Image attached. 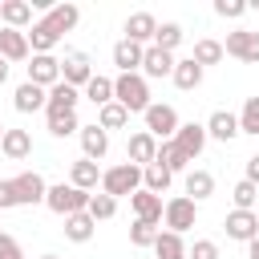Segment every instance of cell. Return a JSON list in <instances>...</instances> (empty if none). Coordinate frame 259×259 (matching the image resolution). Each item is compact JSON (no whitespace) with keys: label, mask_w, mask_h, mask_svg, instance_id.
Instances as JSON below:
<instances>
[{"label":"cell","mask_w":259,"mask_h":259,"mask_svg":"<svg viewBox=\"0 0 259 259\" xmlns=\"http://www.w3.org/2000/svg\"><path fill=\"white\" fill-rule=\"evenodd\" d=\"M113 101L125 113H146L150 109V81L142 73H117L113 77Z\"/></svg>","instance_id":"6da1fadb"},{"label":"cell","mask_w":259,"mask_h":259,"mask_svg":"<svg viewBox=\"0 0 259 259\" xmlns=\"http://www.w3.org/2000/svg\"><path fill=\"white\" fill-rule=\"evenodd\" d=\"M134 190H142V170H138L134 162H121V166L101 170V194L125 198V194H134Z\"/></svg>","instance_id":"7a4b0ae2"},{"label":"cell","mask_w":259,"mask_h":259,"mask_svg":"<svg viewBox=\"0 0 259 259\" xmlns=\"http://www.w3.org/2000/svg\"><path fill=\"white\" fill-rule=\"evenodd\" d=\"M45 206H49L53 214L69 219V214H81V210L89 206V194H85V190H77L73 182H57V186H49V194H45Z\"/></svg>","instance_id":"3957f363"},{"label":"cell","mask_w":259,"mask_h":259,"mask_svg":"<svg viewBox=\"0 0 259 259\" xmlns=\"http://www.w3.org/2000/svg\"><path fill=\"white\" fill-rule=\"evenodd\" d=\"M146 117V134H154L158 142H170L174 134H178V109L174 105H162V101H150V109L142 113Z\"/></svg>","instance_id":"277c9868"},{"label":"cell","mask_w":259,"mask_h":259,"mask_svg":"<svg viewBox=\"0 0 259 259\" xmlns=\"http://www.w3.org/2000/svg\"><path fill=\"white\" fill-rule=\"evenodd\" d=\"M194 219H198V202H190L186 194H174V198L162 206V223H166V231H174V235L190 231Z\"/></svg>","instance_id":"5b68a950"},{"label":"cell","mask_w":259,"mask_h":259,"mask_svg":"<svg viewBox=\"0 0 259 259\" xmlns=\"http://www.w3.org/2000/svg\"><path fill=\"white\" fill-rule=\"evenodd\" d=\"M223 57H235V61H243V65H259V32H251V28L227 32Z\"/></svg>","instance_id":"8992f818"},{"label":"cell","mask_w":259,"mask_h":259,"mask_svg":"<svg viewBox=\"0 0 259 259\" xmlns=\"http://www.w3.org/2000/svg\"><path fill=\"white\" fill-rule=\"evenodd\" d=\"M12 186H16V202H20V206H36V202H45V194H49V182H45L36 170L16 174Z\"/></svg>","instance_id":"52a82bcc"},{"label":"cell","mask_w":259,"mask_h":259,"mask_svg":"<svg viewBox=\"0 0 259 259\" xmlns=\"http://www.w3.org/2000/svg\"><path fill=\"white\" fill-rule=\"evenodd\" d=\"M32 65H28V81L32 85H40V89H53L57 81H61V61L53 57V53H36V57H28Z\"/></svg>","instance_id":"ba28073f"},{"label":"cell","mask_w":259,"mask_h":259,"mask_svg":"<svg viewBox=\"0 0 259 259\" xmlns=\"http://www.w3.org/2000/svg\"><path fill=\"white\" fill-rule=\"evenodd\" d=\"M170 142H174V146L194 162V158L206 150V130H202V121H182V125H178V134H174Z\"/></svg>","instance_id":"9c48e42d"},{"label":"cell","mask_w":259,"mask_h":259,"mask_svg":"<svg viewBox=\"0 0 259 259\" xmlns=\"http://www.w3.org/2000/svg\"><path fill=\"white\" fill-rule=\"evenodd\" d=\"M223 227H227V239L251 243V239L259 235V214H255V210H231V214L223 219Z\"/></svg>","instance_id":"30bf717a"},{"label":"cell","mask_w":259,"mask_h":259,"mask_svg":"<svg viewBox=\"0 0 259 259\" xmlns=\"http://www.w3.org/2000/svg\"><path fill=\"white\" fill-rule=\"evenodd\" d=\"M89 77H93V65H89V57H85V53H69V57L61 61V81H65V85L85 89V85H89Z\"/></svg>","instance_id":"8fae6325"},{"label":"cell","mask_w":259,"mask_h":259,"mask_svg":"<svg viewBox=\"0 0 259 259\" xmlns=\"http://www.w3.org/2000/svg\"><path fill=\"white\" fill-rule=\"evenodd\" d=\"M202 130H206V138H214V142H235V138H239V117H235L231 109H214V113L202 121Z\"/></svg>","instance_id":"7c38bea8"},{"label":"cell","mask_w":259,"mask_h":259,"mask_svg":"<svg viewBox=\"0 0 259 259\" xmlns=\"http://www.w3.org/2000/svg\"><path fill=\"white\" fill-rule=\"evenodd\" d=\"M0 20H4V28L28 32L32 28V4L28 0H0Z\"/></svg>","instance_id":"4fadbf2b"},{"label":"cell","mask_w":259,"mask_h":259,"mask_svg":"<svg viewBox=\"0 0 259 259\" xmlns=\"http://www.w3.org/2000/svg\"><path fill=\"white\" fill-rule=\"evenodd\" d=\"M146 81L154 77H170L174 73V53H162V49H154V45H146V53H142V69H138Z\"/></svg>","instance_id":"5bb4252c"},{"label":"cell","mask_w":259,"mask_h":259,"mask_svg":"<svg viewBox=\"0 0 259 259\" xmlns=\"http://www.w3.org/2000/svg\"><path fill=\"white\" fill-rule=\"evenodd\" d=\"M77 138H81V154H85L89 162H101V158L109 154V134H105L97 121H93V125H81Z\"/></svg>","instance_id":"9a60e30c"},{"label":"cell","mask_w":259,"mask_h":259,"mask_svg":"<svg viewBox=\"0 0 259 259\" xmlns=\"http://www.w3.org/2000/svg\"><path fill=\"white\" fill-rule=\"evenodd\" d=\"M125 154H130V162H134L138 170H146V166L154 162V154H158V138H154V134H146V130H138V134H130Z\"/></svg>","instance_id":"2e32d148"},{"label":"cell","mask_w":259,"mask_h":259,"mask_svg":"<svg viewBox=\"0 0 259 259\" xmlns=\"http://www.w3.org/2000/svg\"><path fill=\"white\" fill-rule=\"evenodd\" d=\"M0 154H4L8 162H24V158L32 154V134H28V130H4Z\"/></svg>","instance_id":"e0dca14e"},{"label":"cell","mask_w":259,"mask_h":259,"mask_svg":"<svg viewBox=\"0 0 259 259\" xmlns=\"http://www.w3.org/2000/svg\"><path fill=\"white\" fill-rule=\"evenodd\" d=\"M130 206H134L138 223H154V227H158V223H162V206H166V202H162L158 194H150V190H134V194H130Z\"/></svg>","instance_id":"ac0fdd59"},{"label":"cell","mask_w":259,"mask_h":259,"mask_svg":"<svg viewBox=\"0 0 259 259\" xmlns=\"http://www.w3.org/2000/svg\"><path fill=\"white\" fill-rule=\"evenodd\" d=\"M32 49H28V36L16 32V28H0V61H28Z\"/></svg>","instance_id":"d6986e66"},{"label":"cell","mask_w":259,"mask_h":259,"mask_svg":"<svg viewBox=\"0 0 259 259\" xmlns=\"http://www.w3.org/2000/svg\"><path fill=\"white\" fill-rule=\"evenodd\" d=\"M40 20H45L53 32H61V36H65V32H73V28H77V20H81V8H77V4H53V8H49Z\"/></svg>","instance_id":"ffe728a7"},{"label":"cell","mask_w":259,"mask_h":259,"mask_svg":"<svg viewBox=\"0 0 259 259\" xmlns=\"http://www.w3.org/2000/svg\"><path fill=\"white\" fill-rule=\"evenodd\" d=\"M154 32H158L154 12H134V16H125V40H134V45H150Z\"/></svg>","instance_id":"44dd1931"},{"label":"cell","mask_w":259,"mask_h":259,"mask_svg":"<svg viewBox=\"0 0 259 259\" xmlns=\"http://www.w3.org/2000/svg\"><path fill=\"white\" fill-rule=\"evenodd\" d=\"M45 101H49V89H40V85H32V81L16 85V93H12L16 113H36V109H45Z\"/></svg>","instance_id":"7402d4cb"},{"label":"cell","mask_w":259,"mask_h":259,"mask_svg":"<svg viewBox=\"0 0 259 259\" xmlns=\"http://www.w3.org/2000/svg\"><path fill=\"white\" fill-rule=\"evenodd\" d=\"M77 101H81V89H73V85H65V81H57V85L49 89L45 113H73V109H77Z\"/></svg>","instance_id":"603a6c76"},{"label":"cell","mask_w":259,"mask_h":259,"mask_svg":"<svg viewBox=\"0 0 259 259\" xmlns=\"http://www.w3.org/2000/svg\"><path fill=\"white\" fill-rule=\"evenodd\" d=\"M69 182H73L77 190L93 194V190H97V182H101V166H97V162H89V158H77V162L69 166Z\"/></svg>","instance_id":"cb8c5ba5"},{"label":"cell","mask_w":259,"mask_h":259,"mask_svg":"<svg viewBox=\"0 0 259 259\" xmlns=\"http://www.w3.org/2000/svg\"><path fill=\"white\" fill-rule=\"evenodd\" d=\"M142 53H146V45H134V40H117L113 45V65H117V73H138L142 69Z\"/></svg>","instance_id":"d4e9b609"},{"label":"cell","mask_w":259,"mask_h":259,"mask_svg":"<svg viewBox=\"0 0 259 259\" xmlns=\"http://www.w3.org/2000/svg\"><path fill=\"white\" fill-rule=\"evenodd\" d=\"M24 36H28V49H32V57H36V53H53V49L61 45V32H53L45 20H32V28H28Z\"/></svg>","instance_id":"484cf974"},{"label":"cell","mask_w":259,"mask_h":259,"mask_svg":"<svg viewBox=\"0 0 259 259\" xmlns=\"http://www.w3.org/2000/svg\"><path fill=\"white\" fill-rule=\"evenodd\" d=\"M202 73H206V69H202V65H194V61L186 57V61H174L170 81H174L182 93H190V89H198V85H202Z\"/></svg>","instance_id":"4316f807"},{"label":"cell","mask_w":259,"mask_h":259,"mask_svg":"<svg viewBox=\"0 0 259 259\" xmlns=\"http://www.w3.org/2000/svg\"><path fill=\"white\" fill-rule=\"evenodd\" d=\"M214 194V174L210 170H190L186 174V198L190 202H206Z\"/></svg>","instance_id":"83f0119b"},{"label":"cell","mask_w":259,"mask_h":259,"mask_svg":"<svg viewBox=\"0 0 259 259\" xmlns=\"http://www.w3.org/2000/svg\"><path fill=\"white\" fill-rule=\"evenodd\" d=\"M170 182H174V174L166 170V166H158V162H150L146 170H142V190H150V194H166L170 190Z\"/></svg>","instance_id":"f1b7e54d"},{"label":"cell","mask_w":259,"mask_h":259,"mask_svg":"<svg viewBox=\"0 0 259 259\" xmlns=\"http://www.w3.org/2000/svg\"><path fill=\"white\" fill-rule=\"evenodd\" d=\"M154 259H186V243H182V235H174V231H158V239H154Z\"/></svg>","instance_id":"f546056e"},{"label":"cell","mask_w":259,"mask_h":259,"mask_svg":"<svg viewBox=\"0 0 259 259\" xmlns=\"http://www.w3.org/2000/svg\"><path fill=\"white\" fill-rule=\"evenodd\" d=\"M93 231H97V223H93L85 210L65 219V239H69V243H89V239H93Z\"/></svg>","instance_id":"4dcf8cb0"},{"label":"cell","mask_w":259,"mask_h":259,"mask_svg":"<svg viewBox=\"0 0 259 259\" xmlns=\"http://www.w3.org/2000/svg\"><path fill=\"white\" fill-rule=\"evenodd\" d=\"M190 61L194 65H219L223 61V40H214V36H202V40H194V53H190Z\"/></svg>","instance_id":"1f68e13d"},{"label":"cell","mask_w":259,"mask_h":259,"mask_svg":"<svg viewBox=\"0 0 259 259\" xmlns=\"http://www.w3.org/2000/svg\"><path fill=\"white\" fill-rule=\"evenodd\" d=\"M154 162H158V166H166L170 174H178V170H186V166H190V158H186V154H182L174 142H158V154H154Z\"/></svg>","instance_id":"d6a6232c"},{"label":"cell","mask_w":259,"mask_h":259,"mask_svg":"<svg viewBox=\"0 0 259 259\" xmlns=\"http://www.w3.org/2000/svg\"><path fill=\"white\" fill-rule=\"evenodd\" d=\"M182 36H186V32H182V24L166 20V24H158V32H154V40H150V45H154V49H162V53H174V49L182 45Z\"/></svg>","instance_id":"836d02e7"},{"label":"cell","mask_w":259,"mask_h":259,"mask_svg":"<svg viewBox=\"0 0 259 259\" xmlns=\"http://www.w3.org/2000/svg\"><path fill=\"white\" fill-rule=\"evenodd\" d=\"M85 97L101 109V105H109L113 101V77H101V73H93L89 77V85H85Z\"/></svg>","instance_id":"e575fe53"},{"label":"cell","mask_w":259,"mask_h":259,"mask_svg":"<svg viewBox=\"0 0 259 259\" xmlns=\"http://www.w3.org/2000/svg\"><path fill=\"white\" fill-rule=\"evenodd\" d=\"M45 117H49V134H53V138H73V134H81L77 109H73V113H45Z\"/></svg>","instance_id":"d590c367"},{"label":"cell","mask_w":259,"mask_h":259,"mask_svg":"<svg viewBox=\"0 0 259 259\" xmlns=\"http://www.w3.org/2000/svg\"><path fill=\"white\" fill-rule=\"evenodd\" d=\"M85 214L93 219V223H105V219H113L117 214V198H109V194H89V206H85Z\"/></svg>","instance_id":"8d00e7d4"},{"label":"cell","mask_w":259,"mask_h":259,"mask_svg":"<svg viewBox=\"0 0 259 259\" xmlns=\"http://www.w3.org/2000/svg\"><path fill=\"white\" fill-rule=\"evenodd\" d=\"M97 125L109 134V130H121V125H130V113L117 105V101H109V105H101L97 109Z\"/></svg>","instance_id":"74e56055"},{"label":"cell","mask_w":259,"mask_h":259,"mask_svg":"<svg viewBox=\"0 0 259 259\" xmlns=\"http://www.w3.org/2000/svg\"><path fill=\"white\" fill-rule=\"evenodd\" d=\"M235 117H239V134H255L259 138V97H247L243 113H235Z\"/></svg>","instance_id":"f35d334b"},{"label":"cell","mask_w":259,"mask_h":259,"mask_svg":"<svg viewBox=\"0 0 259 259\" xmlns=\"http://www.w3.org/2000/svg\"><path fill=\"white\" fill-rule=\"evenodd\" d=\"M255 198H259V186L255 182H235V190H231V202H235V210H251L255 206Z\"/></svg>","instance_id":"ab89813d"},{"label":"cell","mask_w":259,"mask_h":259,"mask_svg":"<svg viewBox=\"0 0 259 259\" xmlns=\"http://www.w3.org/2000/svg\"><path fill=\"white\" fill-rule=\"evenodd\" d=\"M154 239H158V227L134 219V227H130V243H134V247H154Z\"/></svg>","instance_id":"60d3db41"},{"label":"cell","mask_w":259,"mask_h":259,"mask_svg":"<svg viewBox=\"0 0 259 259\" xmlns=\"http://www.w3.org/2000/svg\"><path fill=\"white\" fill-rule=\"evenodd\" d=\"M247 8H251L247 0H214V12H219L223 20H239V16L247 12Z\"/></svg>","instance_id":"b9f144b4"},{"label":"cell","mask_w":259,"mask_h":259,"mask_svg":"<svg viewBox=\"0 0 259 259\" xmlns=\"http://www.w3.org/2000/svg\"><path fill=\"white\" fill-rule=\"evenodd\" d=\"M186 259H219V243L214 239H194V247H186Z\"/></svg>","instance_id":"7bdbcfd3"},{"label":"cell","mask_w":259,"mask_h":259,"mask_svg":"<svg viewBox=\"0 0 259 259\" xmlns=\"http://www.w3.org/2000/svg\"><path fill=\"white\" fill-rule=\"evenodd\" d=\"M12 206H20L16 202V186H12V178H0V210H12Z\"/></svg>","instance_id":"ee69618b"},{"label":"cell","mask_w":259,"mask_h":259,"mask_svg":"<svg viewBox=\"0 0 259 259\" xmlns=\"http://www.w3.org/2000/svg\"><path fill=\"white\" fill-rule=\"evenodd\" d=\"M0 259H20V243L4 231H0Z\"/></svg>","instance_id":"f6af8a7d"},{"label":"cell","mask_w":259,"mask_h":259,"mask_svg":"<svg viewBox=\"0 0 259 259\" xmlns=\"http://www.w3.org/2000/svg\"><path fill=\"white\" fill-rule=\"evenodd\" d=\"M247 182H255V186H259V154H251V158H247Z\"/></svg>","instance_id":"bcb514c9"},{"label":"cell","mask_w":259,"mask_h":259,"mask_svg":"<svg viewBox=\"0 0 259 259\" xmlns=\"http://www.w3.org/2000/svg\"><path fill=\"white\" fill-rule=\"evenodd\" d=\"M247 255H251V259H259V235H255V239L247 243Z\"/></svg>","instance_id":"7dc6e473"},{"label":"cell","mask_w":259,"mask_h":259,"mask_svg":"<svg viewBox=\"0 0 259 259\" xmlns=\"http://www.w3.org/2000/svg\"><path fill=\"white\" fill-rule=\"evenodd\" d=\"M8 81V61H0V85Z\"/></svg>","instance_id":"c3c4849f"},{"label":"cell","mask_w":259,"mask_h":259,"mask_svg":"<svg viewBox=\"0 0 259 259\" xmlns=\"http://www.w3.org/2000/svg\"><path fill=\"white\" fill-rule=\"evenodd\" d=\"M40 259H57V255H40Z\"/></svg>","instance_id":"681fc988"},{"label":"cell","mask_w":259,"mask_h":259,"mask_svg":"<svg viewBox=\"0 0 259 259\" xmlns=\"http://www.w3.org/2000/svg\"><path fill=\"white\" fill-rule=\"evenodd\" d=\"M0 138H4V125H0Z\"/></svg>","instance_id":"f907efd6"}]
</instances>
